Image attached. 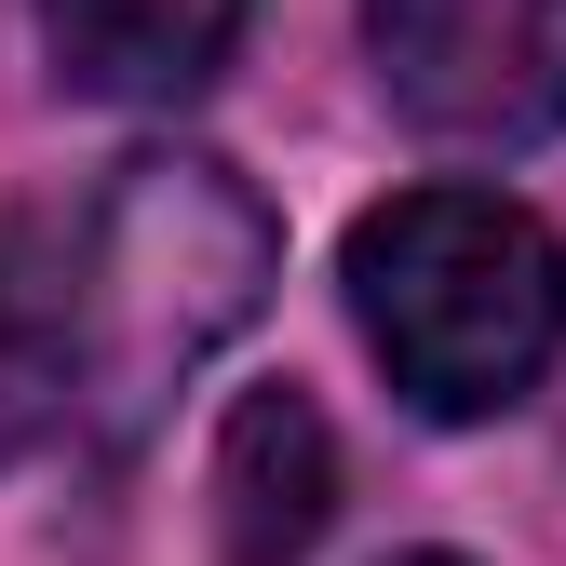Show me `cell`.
I'll list each match as a JSON object with an SVG mask.
<instances>
[{"instance_id": "obj_1", "label": "cell", "mask_w": 566, "mask_h": 566, "mask_svg": "<svg viewBox=\"0 0 566 566\" xmlns=\"http://www.w3.org/2000/svg\"><path fill=\"white\" fill-rule=\"evenodd\" d=\"M350 324L418 418H500L566 350V243L500 189H405L337 256Z\"/></svg>"}, {"instance_id": "obj_2", "label": "cell", "mask_w": 566, "mask_h": 566, "mask_svg": "<svg viewBox=\"0 0 566 566\" xmlns=\"http://www.w3.org/2000/svg\"><path fill=\"white\" fill-rule=\"evenodd\" d=\"M67 256H82V378L163 391L270 297L283 243L230 163H122L95 217H67Z\"/></svg>"}, {"instance_id": "obj_3", "label": "cell", "mask_w": 566, "mask_h": 566, "mask_svg": "<svg viewBox=\"0 0 566 566\" xmlns=\"http://www.w3.org/2000/svg\"><path fill=\"white\" fill-rule=\"evenodd\" d=\"M365 54L418 135L526 149L566 122V0H365Z\"/></svg>"}, {"instance_id": "obj_4", "label": "cell", "mask_w": 566, "mask_h": 566, "mask_svg": "<svg viewBox=\"0 0 566 566\" xmlns=\"http://www.w3.org/2000/svg\"><path fill=\"white\" fill-rule=\"evenodd\" d=\"M337 513V432L311 391H243L217 432V566H297Z\"/></svg>"}, {"instance_id": "obj_5", "label": "cell", "mask_w": 566, "mask_h": 566, "mask_svg": "<svg viewBox=\"0 0 566 566\" xmlns=\"http://www.w3.org/2000/svg\"><path fill=\"white\" fill-rule=\"evenodd\" d=\"M41 41L108 108H176V95H202L230 67L243 0H41Z\"/></svg>"}, {"instance_id": "obj_6", "label": "cell", "mask_w": 566, "mask_h": 566, "mask_svg": "<svg viewBox=\"0 0 566 566\" xmlns=\"http://www.w3.org/2000/svg\"><path fill=\"white\" fill-rule=\"evenodd\" d=\"M67 405H82V256L67 217H14L0 230V459H28Z\"/></svg>"}, {"instance_id": "obj_7", "label": "cell", "mask_w": 566, "mask_h": 566, "mask_svg": "<svg viewBox=\"0 0 566 566\" xmlns=\"http://www.w3.org/2000/svg\"><path fill=\"white\" fill-rule=\"evenodd\" d=\"M391 566H459V553H391Z\"/></svg>"}]
</instances>
